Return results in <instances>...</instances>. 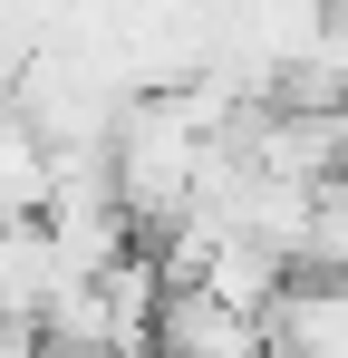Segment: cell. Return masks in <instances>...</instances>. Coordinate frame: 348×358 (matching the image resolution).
<instances>
[{
	"mask_svg": "<svg viewBox=\"0 0 348 358\" xmlns=\"http://www.w3.org/2000/svg\"><path fill=\"white\" fill-rule=\"evenodd\" d=\"M49 213V136L0 107V223H39Z\"/></svg>",
	"mask_w": 348,
	"mask_h": 358,
	"instance_id": "6da1fadb",
	"label": "cell"
}]
</instances>
